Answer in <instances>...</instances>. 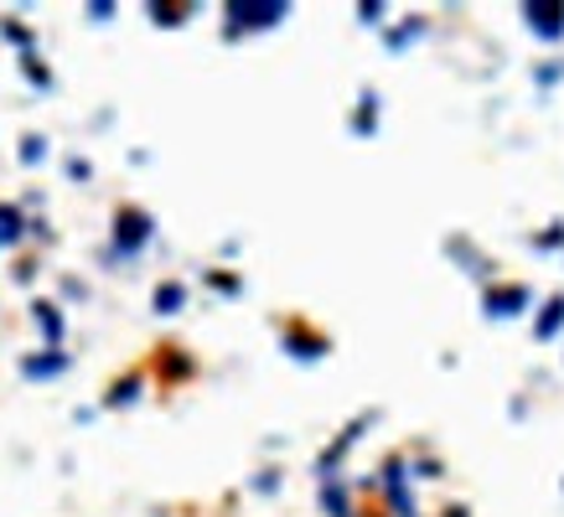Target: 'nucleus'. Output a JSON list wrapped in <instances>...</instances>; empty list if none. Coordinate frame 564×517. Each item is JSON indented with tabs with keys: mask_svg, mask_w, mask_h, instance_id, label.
<instances>
[{
	"mask_svg": "<svg viewBox=\"0 0 564 517\" xmlns=\"http://www.w3.org/2000/svg\"><path fill=\"white\" fill-rule=\"evenodd\" d=\"M291 6H228V26H274Z\"/></svg>",
	"mask_w": 564,
	"mask_h": 517,
	"instance_id": "1",
	"label": "nucleus"
},
{
	"mask_svg": "<svg viewBox=\"0 0 564 517\" xmlns=\"http://www.w3.org/2000/svg\"><path fill=\"white\" fill-rule=\"evenodd\" d=\"M523 16H529V26L539 36H564V6H523Z\"/></svg>",
	"mask_w": 564,
	"mask_h": 517,
	"instance_id": "2",
	"label": "nucleus"
},
{
	"mask_svg": "<svg viewBox=\"0 0 564 517\" xmlns=\"http://www.w3.org/2000/svg\"><path fill=\"white\" fill-rule=\"evenodd\" d=\"M145 233H151V223H145L140 212H124V223H120V249H135V243H145Z\"/></svg>",
	"mask_w": 564,
	"mask_h": 517,
	"instance_id": "3",
	"label": "nucleus"
},
{
	"mask_svg": "<svg viewBox=\"0 0 564 517\" xmlns=\"http://www.w3.org/2000/svg\"><path fill=\"white\" fill-rule=\"evenodd\" d=\"M523 300H529L523 290H502V295H492V310L497 316H508V310H523Z\"/></svg>",
	"mask_w": 564,
	"mask_h": 517,
	"instance_id": "4",
	"label": "nucleus"
},
{
	"mask_svg": "<svg viewBox=\"0 0 564 517\" xmlns=\"http://www.w3.org/2000/svg\"><path fill=\"white\" fill-rule=\"evenodd\" d=\"M21 233V212H11V207H0V243H11Z\"/></svg>",
	"mask_w": 564,
	"mask_h": 517,
	"instance_id": "5",
	"label": "nucleus"
},
{
	"mask_svg": "<svg viewBox=\"0 0 564 517\" xmlns=\"http://www.w3.org/2000/svg\"><path fill=\"white\" fill-rule=\"evenodd\" d=\"M560 321H564V300H560V306H549V310H544V321H539V337H549V331L560 327Z\"/></svg>",
	"mask_w": 564,
	"mask_h": 517,
	"instance_id": "6",
	"label": "nucleus"
},
{
	"mask_svg": "<svg viewBox=\"0 0 564 517\" xmlns=\"http://www.w3.org/2000/svg\"><path fill=\"white\" fill-rule=\"evenodd\" d=\"M182 306V290H176V285H166V290H161V310H176Z\"/></svg>",
	"mask_w": 564,
	"mask_h": 517,
	"instance_id": "7",
	"label": "nucleus"
}]
</instances>
